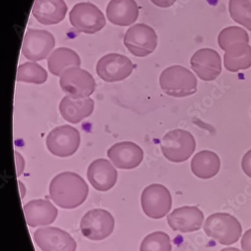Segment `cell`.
I'll use <instances>...</instances> for the list:
<instances>
[{
  "label": "cell",
  "mask_w": 251,
  "mask_h": 251,
  "mask_svg": "<svg viewBox=\"0 0 251 251\" xmlns=\"http://www.w3.org/2000/svg\"><path fill=\"white\" fill-rule=\"evenodd\" d=\"M88 184L82 176L65 172L54 176L49 186V196L61 208L74 209L83 204L88 196Z\"/></svg>",
  "instance_id": "obj_1"
},
{
  "label": "cell",
  "mask_w": 251,
  "mask_h": 251,
  "mask_svg": "<svg viewBox=\"0 0 251 251\" xmlns=\"http://www.w3.org/2000/svg\"><path fill=\"white\" fill-rule=\"evenodd\" d=\"M159 84L164 93L174 98H184L197 92L196 75L183 66L174 65L164 70Z\"/></svg>",
  "instance_id": "obj_2"
},
{
  "label": "cell",
  "mask_w": 251,
  "mask_h": 251,
  "mask_svg": "<svg viewBox=\"0 0 251 251\" xmlns=\"http://www.w3.org/2000/svg\"><path fill=\"white\" fill-rule=\"evenodd\" d=\"M207 236L223 245L236 243L242 236V227L234 216L226 213H216L207 217L204 226Z\"/></svg>",
  "instance_id": "obj_3"
},
{
  "label": "cell",
  "mask_w": 251,
  "mask_h": 251,
  "mask_svg": "<svg viewBox=\"0 0 251 251\" xmlns=\"http://www.w3.org/2000/svg\"><path fill=\"white\" fill-rule=\"evenodd\" d=\"M196 142L193 134L183 129H175L167 133L161 141L164 156L170 162H186L194 153Z\"/></svg>",
  "instance_id": "obj_4"
},
{
  "label": "cell",
  "mask_w": 251,
  "mask_h": 251,
  "mask_svg": "<svg viewBox=\"0 0 251 251\" xmlns=\"http://www.w3.org/2000/svg\"><path fill=\"white\" fill-rule=\"evenodd\" d=\"M63 92L75 99L88 98L95 92L96 82L92 74L79 67L67 69L60 78Z\"/></svg>",
  "instance_id": "obj_5"
},
{
  "label": "cell",
  "mask_w": 251,
  "mask_h": 251,
  "mask_svg": "<svg viewBox=\"0 0 251 251\" xmlns=\"http://www.w3.org/2000/svg\"><path fill=\"white\" fill-rule=\"evenodd\" d=\"M70 22L77 32L87 34H94L106 25L103 12L91 2L76 4L70 12Z\"/></svg>",
  "instance_id": "obj_6"
},
{
  "label": "cell",
  "mask_w": 251,
  "mask_h": 251,
  "mask_svg": "<svg viewBox=\"0 0 251 251\" xmlns=\"http://www.w3.org/2000/svg\"><path fill=\"white\" fill-rule=\"evenodd\" d=\"M80 142L81 137L78 130L69 125L53 129L46 138V146L49 152L61 158L75 154Z\"/></svg>",
  "instance_id": "obj_7"
},
{
  "label": "cell",
  "mask_w": 251,
  "mask_h": 251,
  "mask_svg": "<svg viewBox=\"0 0 251 251\" xmlns=\"http://www.w3.org/2000/svg\"><path fill=\"white\" fill-rule=\"evenodd\" d=\"M113 215L103 209H94L87 212L80 223V229L85 238L101 241L109 237L114 230Z\"/></svg>",
  "instance_id": "obj_8"
},
{
  "label": "cell",
  "mask_w": 251,
  "mask_h": 251,
  "mask_svg": "<svg viewBox=\"0 0 251 251\" xmlns=\"http://www.w3.org/2000/svg\"><path fill=\"white\" fill-rule=\"evenodd\" d=\"M156 33L145 24H137L129 28L125 35L124 44L133 55L144 57L152 54L156 49Z\"/></svg>",
  "instance_id": "obj_9"
},
{
  "label": "cell",
  "mask_w": 251,
  "mask_h": 251,
  "mask_svg": "<svg viewBox=\"0 0 251 251\" xmlns=\"http://www.w3.org/2000/svg\"><path fill=\"white\" fill-rule=\"evenodd\" d=\"M141 206L146 215L150 218H163L172 209V195L163 185H150L141 195Z\"/></svg>",
  "instance_id": "obj_10"
},
{
  "label": "cell",
  "mask_w": 251,
  "mask_h": 251,
  "mask_svg": "<svg viewBox=\"0 0 251 251\" xmlns=\"http://www.w3.org/2000/svg\"><path fill=\"white\" fill-rule=\"evenodd\" d=\"M134 65L130 59L123 54L112 53L103 56L97 64L98 76L106 82L123 81L132 74Z\"/></svg>",
  "instance_id": "obj_11"
},
{
  "label": "cell",
  "mask_w": 251,
  "mask_h": 251,
  "mask_svg": "<svg viewBox=\"0 0 251 251\" xmlns=\"http://www.w3.org/2000/svg\"><path fill=\"white\" fill-rule=\"evenodd\" d=\"M55 46L51 33L42 29H30L26 32L22 46V54L32 61H43Z\"/></svg>",
  "instance_id": "obj_12"
},
{
  "label": "cell",
  "mask_w": 251,
  "mask_h": 251,
  "mask_svg": "<svg viewBox=\"0 0 251 251\" xmlns=\"http://www.w3.org/2000/svg\"><path fill=\"white\" fill-rule=\"evenodd\" d=\"M34 241L43 251H75L76 242L67 232L56 227L38 228Z\"/></svg>",
  "instance_id": "obj_13"
},
{
  "label": "cell",
  "mask_w": 251,
  "mask_h": 251,
  "mask_svg": "<svg viewBox=\"0 0 251 251\" xmlns=\"http://www.w3.org/2000/svg\"><path fill=\"white\" fill-rule=\"evenodd\" d=\"M190 64L199 78L206 82L214 81L222 72L221 57L214 49H200L193 54Z\"/></svg>",
  "instance_id": "obj_14"
},
{
  "label": "cell",
  "mask_w": 251,
  "mask_h": 251,
  "mask_svg": "<svg viewBox=\"0 0 251 251\" xmlns=\"http://www.w3.org/2000/svg\"><path fill=\"white\" fill-rule=\"evenodd\" d=\"M204 219V214L199 207L184 206L174 210L168 216V223L174 231L186 233L200 229Z\"/></svg>",
  "instance_id": "obj_15"
},
{
  "label": "cell",
  "mask_w": 251,
  "mask_h": 251,
  "mask_svg": "<svg viewBox=\"0 0 251 251\" xmlns=\"http://www.w3.org/2000/svg\"><path fill=\"white\" fill-rule=\"evenodd\" d=\"M107 156L120 169H134L144 159V151L137 144L130 141L117 143L108 150Z\"/></svg>",
  "instance_id": "obj_16"
},
{
  "label": "cell",
  "mask_w": 251,
  "mask_h": 251,
  "mask_svg": "<svg viewBox=\"0 0 251 251\" xmlns=\"http://www.w3.org/2000/svg\"><path fill=\"white\" fill-rule=\"evenodd\" d=\"M87 177L95 189L106 192L116 184L118 179L117 171L108 160L98 158L88 167Z\"/></svg>",
  "instance_id": "obj_17"
},
{
  "label": "cell",
  "mask_w": 251,
  "mask_h": 251,
  "mask_svg": "<svg viewBox=\"0 0 251 251\" xmlns=\"http://www.w3.org/2000/svg\"><path fill=\"white\" fill-rule=\"evenodd\" d=\"M24 211L26 223L33 228L53 224L58 214L55 206L44 199L30 201L24 206Z\"/></svg>",
  "instance_id": "obj_18"
},
{
  "label": "cell",
  "mask_w": 251,
  "mask_h": 251,
  "mask_svg": "<svg viewBox=\"0 0 251 251\" xmlns=\"http://www.w3.org/2000/svg\"><path fill=\"white\" fill-rule=\"evenodd\" d=\"M67 9L64 0H36L33 15L42 25H54L62 22Z\"/></svg>",
  "instance_id": "obj_19"
},
{
  "label": "cell",
  "mask_w": 251,
  "mask_h": 251,
  "mask_svg": "<svg viewBox=\"0 0 251 251\" xmlns=\"http://www.w3.org/2000/svg\"><path fill=\"white\" fill-rule=\"evenodd\" d=\"M94 109L95 101L90 98L75 99L66 96L59 105V110L62 117L72 124H77L91 116Z\"/></svg>",
  "instance_id": "obj_20"
},
{
  "label": "cell",
  "mask_w": 251,
  "mask_h": 251,
  "mask_svg": "<svg viewBox=\"0 0 251 251\" xmlns=\"http://www.w3.org/2000/svg\"><path fill=\"white\" fill-rule=\"evenodd\" d=\"M139 8L134 0H111L106 8L109 22L118 26H130L138 18Z\"/></svg>",
  "instance_id": "obj_21"
},
{
  "label": "cell",
  "mask_w": 251,
  "mask_h": 251,
  "mask_svg": "<svg viewBox=\"0 0 251 251\" xmlns=\"http://www.w3.org/2000/svg\"><path fill=\"white\" fill-rule=\"evenodd\" d=\"M220 157L209 150H203L196 153L191 162V169L197 177L208 179L214 177L220 172Z\"/></svg>",
  "instance_id": "obj_22"
},
{
  "label": "cell",
  "mask_w": 251,
  "mask_h": 251,
  "mask_svg": "<svg viewBox=\"0 0 251 251\" xmlns=\"http://www.w3.org/2000/svg\"><path fill=\"white\" fill-rule=\"evenodd\" d=\"M224 66L229 72L236 73L251 67V46L238 43L228 47L224 54Z\"/></svg>",
  "instance_id": "obj_23"
},
{
  "label": "cell",
  "mask_w": 251,
  "mask_h": 251,
  "mask_svg": "<svg viewBox=\"0 0 251 251\" xmlns=\"http://www.w3.org/2000/svg\"><path fill=\"white\" fill-rule=\"evenodd\" d=\"M81 59L76 52L68 48H59L48 58V67L53 75L61 76L67 69L79 67Z\"/></svg>",
  "instance_id": "obj_24"
},
{
  "label": "cell",
  "mask_w": 251,
  "mask_h": 251,
  "mask_svg": "<svg viewBox=\"0 0 251 251\" xmlns=\"http://www.w3.org/2000/svg\"><path fill=\"white\" fill-rule=\"evenodd\" d=\"M48 74L41 66L34 62L21 64L17 73L18 82L42 85L47 81Z\"/></svg>",
  "instance_id": "obj_25"
},
{
  "label": "cell",
  "mask_w": 251,
  "mask_h": 251,
  "mask_svg": "<svg viewBox=\"0 0 251 251\" xmlns=\"http://www.w3.org/2000/svg\"><path fill=\"white\" fill-rule=\"evenodd\" d=\"M228 11L235 22L251 31V2L250 0H229Z\"/></svg>",
  "instance_id": "obj_26"
},
{
  "label": "cell",
  "mask_w": 251,
  "mask_h": 251,
  "mask_svg": "<svg viewBox=\"0 0 251 251\" xmlns=\"http://www.w3.org/2000/svg\"><path fill=\"white\" fill-rule=\"evenodd\" d=\"M248 33L243 28L239 26H228L223 29L218 36V43L224 51L228 47L238 43H249Z\"/></svg>",
  "instance_id": "obj_27"
},
{
  "label": "cell",
  "mask_w": 251,
  "mask_h": 251,
  "mask_svg": "<svg viewBox=\"0 0 251 251\" xmlns=\"http://www.w3.org/2000/svg\"><path fill=\"white\" fill-rule=\"evenodd\" d=\"M140 251H172L171 238L163 232H155L147 235L140 245Z\"/></svg>",
  "instance_id": "obj_28"
},
{
  "label": "cell",
  "mask_w": 251,
  "mask_h": 251,
  "mask_svg": "<svg viewBox=\"0 0 251 251\" xmlns=\"http://www.w3.org/2000/svg\"><path fill=\"white\" fill-rule=\"evenodd\" d=\"M242 167L245 175L251 178V150L244 155L242 158Z\"/></svg>",
  "instance_id": "obj_29"
},
{
  "label": "cell",
  "mask_w": 251,
  "mask_h": 251,
  "mask_svg": "<svg viewBox=\"0 0 251 251\" xmlns=\"http://www.w3.org/2000/svg\"><path fill=\"white\" fill-rule=\"evenodd\" d=\"M242 248L244 251H251V228L242 237Z\"/></svg>",
  "instance_id": "obj_30"
},
{
  "label": "cell",
  "mask_w": 251,
  "mask_h": 251,
  "mask_svg": "<svg viewBox=\"0 0 251 251\" xmlns=\"http://www.w3.org/2000/svg\"><path fill=\"white\" fill-rule=\"evenodd\" d=\"M15 156H16L17 172H18V176H20L23 173L25 169V161L22 155H20L18 152H15Z\"/></svg>",
  "instance_id": "obj_31"
},
{
  "label": "cell",
  "mask_w": 251,
  "mask_h": 251,
  "mask_svg": "<svg viewBox=\"0 0 251 251\" xmlns=\"http://www.w3.org/2000/svg\"><path fill=\"white\" fill-rule=\"evenodd\" d=\"M151 2L160 8H168L173 5L176 0H151Z\"/></svg>",
  "instance_id": "obj_32"
},
{
  "label": "cell",
  "mask_w": 251,
  "mask_h": 251,
  "mask_svg": "<svg viewBox=\"0 0 251 251\" xmlns=\"http://www.w3.org/2000/svg\"><path fill=\"white\" fill-rule=\"evenodd\" d=\"M18 183H19L20 189H21V192H22L21 193H22V197L24 198V196H25V192H26L25 186H24L23 183H21L20 181L18 182Z\"/></svg>",
  "instance_id": "obj_33"
},
{
  "label": "cell",
  "mask_w": 251,
  "mask_h": 251,
  "mask_svg": "<svg viewBox=\"0 0 251 251\" xmlns=\"http://www.w3.org/2000/svg\"><path fill=\"white\" fill-rule=\"evenodd\" d=\"M241 251L240 250L237 249V248H224L222 251Z\"/></svg>",
  "instance_id": "obj_34"
}]
</instances>
